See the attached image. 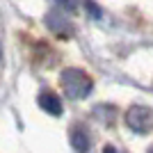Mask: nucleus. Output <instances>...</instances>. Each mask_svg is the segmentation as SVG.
Here are the masks:
<instances>
[{"label":"nucleus","mask_w":153,"mask_h":153,"mask_svg":"<svg viewBox=\"0 0 153 153\" xmlns=\"http://www.w3.org/2000/svg\"><path fill=\"white\" fill-rule=\"evenodd\" d=\"M71 146L76 149L78 153H87L89 151V135H87L85 128L76 126L73 130H71Z\"/></svg>","instance_id":"obj_5"},{"label":"nucleus","mask_w":153,"mask_h":153,"mask_svg":"<svg viewBox=\"0 0 153 153\" xmlns=\"http://www.w3.org/2000/svg\"><path fill=\"white\" fill-rule=\"evenodd\" d=\"M85 9L91 14V19H101V16H103L101 7L96 5V2H91V0H85Z\"/></svg>","instance_id":"obj_6"},{"label":"nucleus","mask_w":153,"mask_h":153,"mask_svg":"<svg viewBox=\"0 0 153 153\" xmlns=\"http://www.w3.org/2000/svg\"><path fill=\"white\" fill-rule=\"evenodd\" d=\"M0 55H2V51H0Z\"/></svg>","instance_id":"obj_10"},{"label":"nucleus","mask_w":153,"mask_h":153,"mask_svg":"<svg viewBox=\"0 0 153 153\" xmlns=\"http://www.w3.org/2000/svg\"><path fill=\"white\" fill-rule=\"evenodd\" d=\"M55 2H57L59 7H64L66 12H73V9H76V0H55Z\"/></svg>","instance_id":"obj_7"},{"label":"nucleus","mask_w":153,"mask_h":153,"mask_svg":"<svg viewBox=\"0 0 153 153\" xmlns=\"http://www.w3.org/2000/svg\"><path fill=\"white\" fill-rule=\"evenodd\" d=\"M39 108L44 110V112H48V114L53 117H59L62 114V101L57 98V94H53V91H41L37 98Z\"/></svg>","instance_id":"obj_4"},{"label":"nucleus","mask_w":153,"mask_h":153,"mask_svg":"<svg viewBox=\"0 0 153 153\" xmlns=\"http://www.w3.org/2000/svg\"><path fill=\"white\" fill-rule=\"evenodd\" d=\"M149 153H153V146H151V149H149Z\"/></svg>","instance_id":"obj_9"},{"label":"nucleus","mask_w":153,"mask_h":153,"mask_svg":"<svg viewBox=\"0 0 153 153\" xmlns=\"http://www.w3.org/2000/svg\"><path fill=\"white\" fill-rule=\"evenodd\" d=\"M126 126L135 133H151L153 130V110L146 105H133L126 112Z\"/></svg>","instance_id":"obj_2"},{"label":"nucleus","mask_w":153,"mask_h":153,"mask_svg":"<svg viewBox=\"0 0 153 153\" xmlns=\"http://www.w3.org/2000/svg\"><path fill=\"white\" fill-rule=\"evenodd\" d=\"M103 153H117V149H114V146H110V144H108V146L103 149Z\"/></svg>","instance_id":"obj_8"},{"label":"nucleus","mask_w":153,"mask_h":153,"mask_svg":"<svg viewBox=\"0 0 153 153\" xmlns=\"http://www.w3.org/2000/svg\"><path fill=\"white\" fill-rule=\"evenodd\" d=\"M59 82H62L64 94L73 98V101H80V98H87L91 94V78L80 69H64L62 76H59Z\"/></svg>","instance_id":"obj_1"},{"label":"nucleus","mask_w":153,"mask_h":153,"mask_svg":"<svg viewBox=\"0 0 153 153\" xmlns=\"http://www.w3.org/2000/svg\"><path fill=\"white\" fill-rule=\"evenodd\" d=\"M46 27H48L53 34H57V37H64V39L73 34V23H71V21L66 19L62 12H57V9L48 12V16H46Z\"/></svg>","instance_id":"obj_3"}]
</instances>
